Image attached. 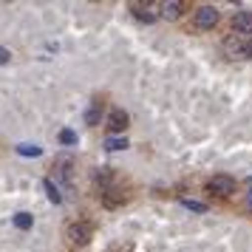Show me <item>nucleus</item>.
I'll list each match as a JSON object with an SVG mask.
<instances>
[{"label": "nucleus", "mask_w": 252, "mask_h": 252, "mask_svg": "<svg viewBox=\"0 0 252 252\" xmlns=\"http://www.w3.org/2000/svg\"><path fill=\"white\" fill-rule=\"evenodd\" d=\"M207 193L218 195V198H227V195L235 193V179H232V176H224V173H218V176H213V179L207 182Z\"/></svg>", "instance_id": "nucleus-1"}, {"label": "nucleus", "mask_w": 252, "mask_h": 252, "mask_svg": "<svg viewBox=\"0 0 252 252\" xmlns=\"http://www.w3.org/2000/svg\"><path fill=\"white\" fill-rule=\"evenodd\" d=\"M91 238H94V227H91V224L77 221V224H71V227H68V241L74 244V247H85Z\"/></svg>", "instance_id": "nucleus-2"}, {"label": "nucleus", "mask_w": 252, "mask_h": 252, "mask_svg": "<svg viewBox=\"0 0 252 252\" xmlns=\"http://www.w3.org/2000/svg\"><path fill=\"white\" fill-rule=\"evenodd\" d=\"M216 23H218L216 6H198V9H195V26H198V29H213Z\"/></svg>", "instance_id": "nucleus-3"}, {"label": "nucleus", "mask_w": 252, "mask_h": 252, "mask_svg": "<svg viewBox=\"0 0 252 252\" xmlns=\"http://www.w3.org/2000/svg\"><path fill=\"white\" fill-rule=\"evenodd\" d=\"M127 122H130V116H127L122 108H114V111L108 114V130H111V133H122L127 127Z\"/></svg>", "instance_id": "nucleus-4"}, {"label": "nucleus", "mask_w": 252, "mask_h": 252, "mask_svg": "<svg viewBox=\"0 0 252 252\" xmlns=\"http://www.w3.org/2000/svg\"><path fill=\"white\" fill-rule=\"evenodd\" d=\"M232 29L238 32V34H252V12H235L232 14Z\"/></svg>", "instance_id": "nucleus-5"}, {"label": "nucleus", "mask_w": 252, "mask_h": 252, "mask_svg": "<svg viewBox=\"0 0 252 252\" xmlns=\"http://www.w3.org/2000/svg\"><path fill=\"white\" fill-rule=\"evenodd\" d=\"M130 9H133V14H136V20H142V23H153V20L159 17L153 3H133Z\"/></svg>", "instance_id": "nucleus-6"}, {"label": "nucleus", "mask_w": 252, "mask_h": 252, "mask_svg": "<svg viewBox=\"0 0 252 252\" xmlns=\"http://www.w3.org/2000/svg\"><path fill=\"white\" fill-rule=\"evenodd\" d=\"M182 9H184L182 0H167V3H161V17H167V20H179V17H182Z\"/></svg>", "instance_id": "nucleus-7"}, {"label": "nucleus", "mask_w": 252, "mask_h": 252, "mask_svg": "<svg viewBox=\"0 0 252 252\" xmlns=\"http://www.w3.org/2000/svg\"><path fill=\"white\" fill-rule=\"evenodd\" d=\"M99 119H102V105L94 102L88 111H85V125H99Z\"/></svg>", "instance_id": "nucleus-8"}, {"label": "nucleus", "mask_w": 252, "mask_h": 252, "mask_svg": "<svg viewBox=\"0 0 252 252\" xmlns=\"http://www.w3.org/2000/svg\"><path fill=\"white\" fill-rule=\"evenodd\" d=\"M125 148H127L125 136H108L105 139V150H125Z\"/></svg>", "instance_id": "nucleus-9"}, {"label": "nucleus", "mask_w": 252, "mask_h": 252, "mask_svg": "<svg viewBox=\"0 0 252 252\" xmlns=\"http://www.w3.org/2000/svg\"><path fill=\"white\" fill-rule=\"evenodd\" d=\"M54 170H57V176L68 179V176H71V159H68V156H60L57 164H54Z\"/></svg>", "instance_id": "nucleus-10"}, {"label": "nucleus", "mask_w": 252, "mask_h": 252, "mask_svg": "<svg viewBox=\"0 0 252 252\" xmlns=\"http://www.w3.org/2000/svg\"><path fill=\"white\" fill-rule=\"evenodd\" d=\"M43 187H46V193H48V201H54V204H60V201H63V195H60L57 184L51 182V179H46V182H43Z\"/></svg>", "instance_id": "nucleus-11"}, {"label": "nucleus", "mask_w": 252, "mask_h": 252, "mask_svg": "<svg viewBox=\"0 0 252 252\" xmlns=\"http://www.w3.org/2000/svg\"><path fill=\"white\" fill-rule=\"evenodd\" d=\"M32 224H34V218L29 216V213H17L14 216V227L17 229H32Z\"/></svg>", "instance_id": "nucleus-12"}, {"label": "nucleus", "mask_w": 252, "mask_h": 252, "mask_svg": "<svg viewBox=\"0 0 252 252\" xmlns=\"http://www.w3.org/2000/svg\"><path fill=\"white\" fill-rule=\"evenodd\" d=\"M17 153H20V156H40L43 150L37 148V145H20V148H17Z\"/></svg>", "instance_id": "nucleus-13"}, {"label": "nucleus", "mask_w": 252, "mask_h": 252, "mask_svg": "<svg viewBox=\"0 0 252 252\" xmlns=\"http://www.w3.org/2000/svg\"><path fill=\"white\" fill-rule=\"evenodd\" d=\"M60 142L63 145H77V133L74 130H60Z\"/></svg>", "instance_id": "nucleus-14"}, {"label": "nucleus", "mask_w": 252, "mask_h": 252, "mask_svg": "<svg viewBox=\"0 0 252 252\" xmlns=\"http://www.w3.org/2000/svg\"><path fill=\"white\" fill-rule=\"evenodd\" d=\"M184 207H190V210H195V213H204L207 204H201V201H193V198H182Z\"/></svg>", "instance_id": "nucleus-15"}, {"label": "nucleus", "mask_w": 252, "mask_h": 252, "mask_svg": "<svg viewBox=\"0 0 252 252\" xmlns=\"http://www.w3.org/2000/svg\"><path fill=\"white\" fill-rule=\"evenodd\" d=\"M111 167H99V173H96V182H111Z\"/></svg>", "instance_id": "nucleus-16"}, {"label": "nucleus", "mask_w": 252, "mask_h": 252, "mask_svg": "<svg viewBox=\"0 0 252 252\" xmlns=\"http://www.w3.org/2000/svg\"><path fill=\"white\" fill-rule=\"evenodd\" d=\"M241 57L252 60V40H247V43H244V46H241Z\"/></svg>", "instance_id": "nucleus-17"}, {"label": "nucleus", "mask_w": 252, "mask_h": 252, "mask_svg": "<svg viewBox=\"0 0 252 252\" xmlns=\"http://www.w3.org/2000/svg\"><path fill=\"white\" fill-rule=\"evenodd\" d=\"M9 60H12V54H9V48H3V46H0V65H6Z\"/></svg>", "instance_id": "nucleus-18"}, {"label": "nucleus", "mask_w": 252, "mask_h": 252, "mask_svg": "<svg viewBox=\"0 0 252 252\" xmlns=\"http://www.w3.org/2000/svg\"><path fill=\"white\" fill-rule=\"evenodd\" d=\"M247 187H250V193H247V207H250V210H252V179H250V182H247Z\"/></svg>", "instance_id": "nucleus-19"}]
</instances>
